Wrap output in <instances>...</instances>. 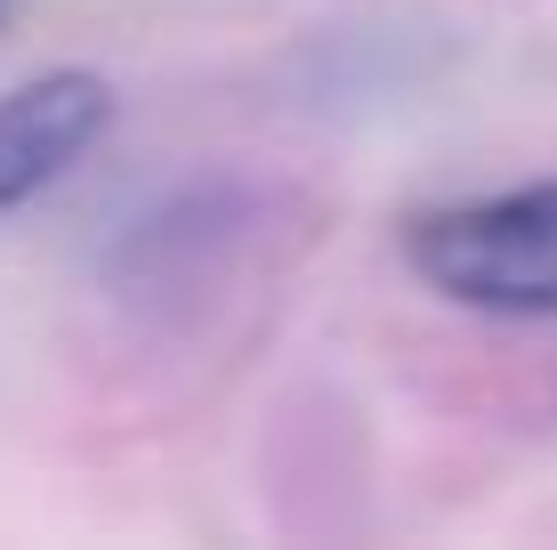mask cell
Wrapping results in <instances>:
<instances>
[{
  "instance_id": "1",
  "label": "cell",
  "mask_w": 557,
  "mask_h": 550,
  "mask_svg": "<svg viewBox=\"0 0 557 550\" xmlns=\"http://www.w3.org/2000/svg\"><path fill=\"white\" fill-rule=\"evenodd\" d=\"M405 268L476 316H557V179L420 211Z\"/></svg>"
},
{
  "instance_id": "2",
  "label": "cell",
  "mask_w": 557,
  "mask_h": 550,
  "mask_svg": "<svg viewBox=\"0 0 557 550\" xmlns=\"http://www.w3.org/2000/svg\"><path fill=\"white\" fill-rule=\"evenodd\" d=\"M113 130V89L82 65H57L41 82L0 98V211L33 203Z\"/></svg>"
},
{
  "instance_id": "3",
  "label": "cell",
  "mask_w": 557,
  "mask_h": 550,
  "mask_svg": "<svg viewBox=\"0 0 557 550\" xmlns=\"http://www.w3.org/2000/svg\"><path fill=\"white\" fill-rule=\"evenodd\" d=\"M0 16H9V0H0Z\"/></svg>"
}]
</instances>
